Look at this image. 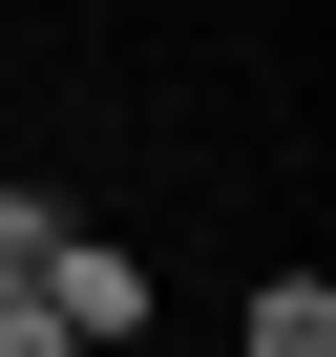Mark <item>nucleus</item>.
I'll list each match as a JSON object with an SVG mask.
<instances>
[{
	"label": "nucleus",
	"instance_id": "obj_1",
	"mask_svg": "<svg viewBox=\"0 0 336 357\" xmlns=\"http://www.w3.org/2000/svg\"><path fill=\"white\" fill-rule=\"evenodd\" d=\"M22 294H43L84 357H105V336H147V252H126V231H43V273H22Z\"/></svg>",
	"mask_w": 336,
	"mask_h": 357
},
{
	"label": "nucleus",
	"instance_id": "obj_2",
	"mask_svg": "<svg viewBox=\"0 0 336 357\" xmlns=\"http://www.w3.org/2000/svg\"><path fill=\"white\" fill-rule=\"evenodd\" d=\"M252 357H336V294H315V273H273V294H252Z\"/></svg>",
	"mask_w": 336,
	"mask_h": 357
},
{
	"label": "nucleus",
	"instance_id": "obj_3",
	"mask_svg": "<svg viewBox=\"0 0 336 357\" xmlns=\"http://www.w3.org/2000/svg\"><path fill=\"white\" fill-rule=\"evenodd\" d=\"M43 231H63L43 190H0V294H22V273H43Z\"/></svg>",
	"mask_w": 336,
	"mask_h": 357
},
{
	"label": "nucleus",
	"instance_id": "obj_4",
	"mask_svg": "<svg viewBox=\"0 0 336 357\" xmlns=\"http://www.w3.org/2000/svg\"><path fill=\"white\" fill-rule=\"evenodd\" d=\"M0 357H84V336H63V315H43V294H0Z\"/></svg>",
	"mask_w": 336,
	"mask_h": 357
}]
</instances>
